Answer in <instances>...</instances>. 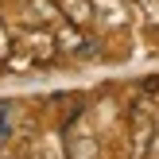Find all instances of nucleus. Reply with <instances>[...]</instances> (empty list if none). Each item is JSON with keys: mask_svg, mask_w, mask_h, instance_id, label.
<instances>
[{"mask_svg": "<svg viewBox=\"0 0 159 159\" xmlns=\"http://www.w3.org/2000/svg\"><path fill=\"white\" fill-rule=\"evenodd\" d=\"M152 132H155V124L148 120L144 113L132 116V155H128V159H144V155H148V148H152V140H155Z\"/></svg>", "mask_w": 159, "mask_h": 159, "instance_id": "f03ea898", "label": "nucleus"}, {"mask_svg": "<svg viewBox=\"0 0 159 159\" xmlns=\"http://www.w3.org/2000/svg\"><path fill=\"white\" fill-rule=\"evenodd\" d=\"M58 12L66 16L70 23H78V27H85V23L93 20V4L89 0H58Z\"/></svg>", "mask_w": 159, "mask_h": 159, "instance_id": "20e7f679", "label": "nucleus"}, {"mask_svg": "<svg viewBox=\"0 0 159 159\" xmlns=\"http://www.w3.org/2000/svg\"><path fill=\"white\" fill-rule=\"evenodd\" d=\"M20 47L35 62H51L54 54H58V39H54L51 31H23V35H20Z\"/></svg>", "mask_w": 159, "mask_h": 159, "instance_id": "f257e3e1", "label": "nucleus"}, {"mask_svg": "<svg viewBox=\"0 0 159 159\" xmlns=\"http://www.w3.org/2000/svg\"><path fill=\"white\" fill-rule=\"evenodd\" d=\"M140 4H144L148 23H152V27H159V0H140Z\"/></svg>", "mask_w": 159, "mask_h": 159, "instance_id": "423d86ee", "label": "nucleus"}, {"mask_svg": "<svg viewBox=\"0 0 159 159\" xmlns=\"http://www.w3.org/2000/svg\"><path fill=\"white\" fill-rule=\"evenodd\" d=\"M66 159H101L93 132H70L66 136Z\"/></svg>", "mask_w": 159, "mask_h": 159, "instance_id": "7ed1b4c3", "label": "nucleus"}, {"mask_svg": "<svg viewBox=\"0 0 159 159\" xmlns=\"http://www.w3.org/2000/svg\"><path fill=\"white\" fill-rule=\"evenodd\" d=\"M35 159H51V155H47V152H39V155H35Z\"/></svg>", "mask_w": 159, "mask_h": 159, "instance_id": "6e6552de", "label": "nucleus"}, {"mask_svg": "<svg viewBox=\"0 0 159 159\" xmlns=\"http://www.w3.org/2000/svg\"><path fill=\"white\" fill-rule=\"evenodd\" d=\"M89 4H93V12H101L109 23H116V27L124 23V8H120V0H89Z\"/></svg>", "mask_w": 159, "mask_h": 159, "instance_id": "39448f33", "label": "nucleus"}, {"mask_svg": "<svg viewBox=\"0 0 159 159\" xmlns=\"http://www.w3.org/2000/svg\"><path fill=\"white\" fill-rule=\"evenodd\" d=\"M12 54V35L4 31V20H0V58H8Z\"/></svg>", "mask_w": 159, "mask_h": 159, "instance_id": "0eeeda50", "label": "nucleus"}]
</instances>
